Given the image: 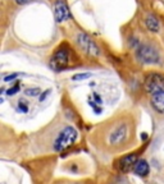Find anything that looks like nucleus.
Listing matches in <instances>:
<instances>
[{
	"label": "nucleus",
	"instance_id": "obj_1",
	"mask_svg": "<svg viewBox=\"0 0 164 184\" xmlns=\"http://www.w3.org/2000/svg\"><path fill=\"white\" fill-rule=\"evenodd\" d=\"M133 138V127L127 119H117L114 122H110L104 129L105 145L116 150H120L130 145Z\"/></svg>",
	"mask_w": 164,
	"mask_h": 184
},
{
	"label": "nucleus",
	"instance_id": "obj_2",
	"mask_svg": "<svg viewBox=\"0 0 164 184\" xmlns=\"http://www.w3.org/2000/svg\"><path fill=\"white\" fill-rule=\"evenodd\" d=\"M136 59L142 64H160V53L151 42H137L135 45Z\"/></svg>",
	"mask_w": 164,
	"mask_h": 184
},
{
	"label": "nucleus",
	"instance_id": "obj_3",
	"mask_svg": "<svg viewBox=\"0 0 164 184\" xmlns=\"http://www.w3.org/2000/svg\"><path fill=\"white\" fill-rule=\"evenodd\" d=\"M77 129L72 125H67L58 133L55 141H54V150L56 152H62L64 150H67L68 147H71L77 139Z\"/></svg>",
	"mask_w": 164,
	"mask_h": 184
},
{
	"label": "nucleus",
	"instance_id": "obj_4",
	"mask_svg": "<svg viewBox=\"0 0 164 184\" xmlns=\"http://www.w3.org/2000/svg\"><path fill=\"white\" fill-rule=\"evenodd\" d=\"M69 64V47L67 45H62L55 50L50 59V68L55 72L66 69Z\"/></svg>",
	"mask_w": 164,
	"mask_h": 184
},
{
	"label": "nucleus",
	"instance_id": "obj_5",
	"mask_svg": "<svg viewBox=\"0 0 164 184\" xmlns=\"http://www.w3.org/2000/svg\"><path fill=\"white\" fill-rule=\"evenodd\" d=\"M77 44L78 46H80V49L83 51V53H86L87 55H91V56H97L99 54H100V49L97 47V45L95 44V41L92 40L89 35L86 33H78L77 35Z\"/></svg>",
	"mask_w": 164,
	"mask_h": 184
},
{
	"label": "nucleus",
	"instance_id": "obj_6",
	"mask_svg": "<svg viewBox=\"0 0 164 184\" xmlns=\"http://www.w3.org/2000/svg\"><path fill=\"white\" fill-rule=\"evenodd\" d=\"M145 88L149 94H153L155 91L164 88V77L158 73L149 74L145 81Z\"/></svg>",
	"mask_w": 164,
	"mask_h": 184
},
{
	"label": "nucleus",
	"instance_id": "obj_7",
	"mask_svg": "<svg viewBox=\"0 0 164 184\" xmlns=\"http://www.w3.org/2000/svg\"><path fill=\"white\" fill-rule=\"evenodd\" d=\"M137 162V155L136 153H130V155H126L122 159H119L117 162V169L120 173H128L133 170L135 165Z\"/></svg>",
	"mask_w": 164,
	"mask_h": 184
},
{
	"label": "nucleus",
	"instance_id": "obj_8",
	"mask_svg": "<svg viewBox=\"0 0 164 184\" xmlns=\"http://www.w3.org/2000/svg\"><path fill=\"white\" fill-rule=\"evenodd\" d=\"M54 17H55V20L58 23L64 22V20H67L71 17L68 5L64 0H56L55 2V4H54Z\"/></svg>",
	"mask_w": 164,
	"mask_h": 184
},
{
	"label": "nucleus",
	"instance_id": "obj_9",
	"mask_svg": "<svg viewBox=\"0 0 164 184\" xmlns=\"http://www.w3.org/2000/svg\"><path fill=\"white\" fill-rule=\"evenodd\" d=\"M150 102L156 112L164 114V88L150 94Z\"/></svg>",
	"mask_w": 164,
	"mask_h": 184
},
{
	"label": "nucleus",
	"instance_id": "obj_10",
	"mask_svg": "<svg viewBox=\"0 0 164 184\" xmlns=\"http://www.w3.org/2000/svg\"><path fill=\"white\" fill-rule=\"evenodd\" d=\"M135 174H137L139 176H146L150 171V167H149V164L145 160H137L136 165L133 167Z\"/></svg>",
	"mask_w": 164,
	"mask_h": 184
},
{
	"label": "nucleus",
	"instance_id": "obj_11",
	"mask_svg": "<svg viewBox=\"0 0 164 184\" xmlns=\"http://www.w3.org/2000/svg\"><path fill=\"white\" fill-rule=\"evenodd\" d=\"M145 24L147 27V30L151 31V32H159V30H160L159 20H158V18H156L155 16H153V14H149V16L146 17Z\"/></svg>",
	"mask_w": 164,
	"mask_h": 184
},
{
	"label": "nucleus",
	"instance_id": "obj_12",
	"mask_svg": "<svg viewBox=\"0 0 164 184\" xmlns=\"http://www.w3.org/2000/svg\"><path fill=\"white\" fill-rule=\"evenodd\" d=\"M25 94L27 96H31V97H35V96H39L41 94V90L39 87H32V88H27L25 91Z\"/></svg>",
	"mask_w": 164,
	"mask_h": 184
},
{
	"label": "nucleus",
	"instance_id": "obj_13",
	"mask_svg": "<svg viewBox=\"0 0 164 184\" xmlns=\"http://www.w3.org/2000/svg\"><path fill=\"white\" fill-rule=\"evenodd\" d=\"M90 77H91L90 73H80V74H74V75L72 77V79H73V81H82V79L90 78Z\"/></svg>",
	"mask_w": 164,
	"mask_h": 184
},
{
	"label": "nucleus",
	"instance_id": "obj_14",
	"mask_svg": "<svg viewBox=\"0 0 164 184\" xmlns=\"http://www.w3.org/2000/svg\"><path fill=\"white\" fill-rule=\"evenodd\" d=\"M18 91H19V83L17 82L13 87H10V88L8 90V92H6V95H8V96H13V95H16Z\"/></svg>",
	"mask_w": 164,
	"mask_h": 184
},
{
	"label": "nucleus",
	"instance_id": "obj_15",
	"mask_svg": "<svg viewBox=\"0 0 164 184\" xmlns=\"http://www.w3.org/2000/svg\"><path fill=\"white\" fill-rule=\"evenodd\" d=\"M18 109L22 111V112H27V111H28V105L26 104V101L19 100V101H18Z\"/></svg>",
	"mask_w": 164,
	"mask_h": 184
},
{
	"label": "nucleus",
	"instance_id": "obj_16",
	"mask_svg": "<svg viewBox=\"0 0 164 184\" xmlns=\"http://www.w3.org/2000/svg\"><path fill=\"white\" fill-rule=\"evenodd\" d=\"M14 78H17V74H12V75L5 77V78H4V81H5V82H9V81H13Z\"/></svg>",
	"mask_w": 164,
	"mask_h": 184
},
{
	"label": "nucleus",
	"instance_id": "obj_17",
	"mask_svg": "<svg viewBox=\"0 0 164 184\" xmlns=\"http://www.w3.org/2000/svg\"><path fill=\"white\" fill-rule=\"evenodd\" d=\"M49 94H50V90L45 91V92H44V95H42V96H40V101H44V100H45V97H46Z\"/></svg>",
	"mask_w": 164,
	"mask_h": 184
},
{
	"label": "nucleus",
	"instance_id": "obj_18",
	"mask_svg": "<svg viewBox=\"0 0 164 184\" xmlns=\"http://www.w3.org/2000/svg\"><path fill=\"white\" fill-rule=\"evenodd\" d=\"M28 2H31V0H16V3L17 4H26Z\"/></svg>",
	"mask_w": 164,
	"mask_h": 184
},
{
	"label": "nucleus",
	"instance_id": "obj_19",
	"mask_svg": "<svg viewBox=\"0 0 164 184\" xmlns=\"http://www.w3.org/2000/svg\"><path fill=\"white\" fill-rule=\"evenodd\" d=\"M74 184H78V183H74Z\"/></svg>",
	"mask_w": 164,
	"mask_h": 184
}]
</instances>
